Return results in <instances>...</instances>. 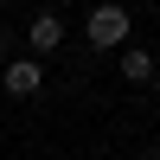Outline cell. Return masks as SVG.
I'll return each instance as SVG.
<instances>
[{
	"label": "cell",
	"instance_id": "obj_1",
	"mask_svg": "<svg viewBox=\"0 0 160 160\" xmlns=\"http://www.w3.org/2000/svg\"><path fill=\"white\" fill-rule=\"evenodd\" d=\"M122 38H128V13L122 7H96L90 13V45L109 51V45H122Z\"/></svg>",
	"mask_w": 160,
	"mask_h": 160
},
{
	"label": "cell",
	"instance_id": "obj_2",
	"mask_svg": "<svg viewBox=\"0 0 160 160\" xmlns=\"http://www.w3.org/2000/svg\"><path fill=\"white\" fill-rule=\"evenodd\" d=\"M26 45H32V51H58L64 45V13H38L32 32H26Z\"/></svg>",
	"mask_w": 160,
	"mask_h": 160
},
{
	"label": "cell",
	"instance_id": "obj_3",
	"mask_svg": "<svg viewBox=\"0 0 160 160\" xmlns=\"http://www.w3.org/2000/svg\"><path fill=\"white\" fill-rule=\"evenodd\" d=\"M38 83H45V71H38V58H13V64H7V90H13V96H32Z\"/></svg>",
	"mask_w": 160,
	"mask_h": 160
},
{
	"label": "cell",
	"instance_id": "obj_4",
	"mask_svg": "<svg viewBox=\"0 0 160 160\" xmlns=\"http://www.w3.org/2000/svg\"><path fill=\"white\" fill-rule=\"evenodd\" d=\"M122 77L128 83H148L154 77V51H122Z\"/></svg>",
	"mask_w": 160,
	"mask_h": 160
},
{
	"label": "cell",
	"instance_id": "obj_5",
	"mask_svg": "<svg viewBox=\"0 0 160 160\" xmlns=\"http://www.w3.org/2000/svg\"><path fill=\"white\" fill-rule=\"evenodd\" d=\"M7 45H13V32H7V26H0V51H7Z\"/></svg>",
	"mask_w": 160,
	"mask_h": 160
},
{
	"label": "cell",
	"instance_id": "obj_6",
	"mask_svg": "<svg viewBox=\"0 0 160 160\" xmlns=\"http://www.w3.org/2000/svg\"><path fill=\"white\" fill-rule=\"evenodd\" d=\"M148 160H160V154H148Z\"/></svg>",
	"mask_w": 160,
	"mask_h": 160
}]
</instances>
